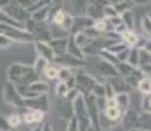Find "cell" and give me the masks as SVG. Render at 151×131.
<instances>
[{"label":"cell","mask_w":151,"mask_h":131,"mask_svg":"<svg viewBox=\"0 0 151 131\" xmlns=\"http://www.w3.org/2000/svg\"><path fill=\"white\" fill-rule=\"evenodd\" d=\"M7 76L14 85H30L38 80V74L34 71L33 66L21 64V63H11L7 69Z\"/></svg>","instance_id":"1"},{"label":"cell","mask_w":151,"mask_h":131,"mask_svg":"<svg viewBox=\"0 0 151 131\" xmlns=\"http://www.w3.org/2000/svg\"><path fill=\"white\" fill-rule=\"evenodd\" d=\"M3 100L5 104L11 105L13 107H20V109H27L25 107V98L19 93V89L13 83L7 80L3 87Z\"/></svg>","instance_id":"2"},{"label":"cell","mask_w":151,"mask_h":131,"mask_svg":"<svg viewBox=\"0 0 151 131\" xmlns=\"http://www.w3.org/2000/svg\"><path fill=\"white\" fill-rule=\"evenodd\" d=\"M75 79H76V85H75V88H76L78 91L80 92V94H83V96L91 93L93 85L97 83L95 77H92L91 75L86 74V72L80 71V69H78L76 71V74H75Z\"/></svg>","instance_id":"3"},{"label":"cell","mask_w":151,"mask_h":131,"mask_svg":"<svg viewBox=\"0 0 151 131\" xmlns=\"http://www.w3.org/2000/svg\"><path fill=\"white\" fill-rule=\"evenodd\" d=\"M86 100V106H87V113H88L89 118L92 119V125L95 126V129H100L99 127V122H100V112H99V104H97V98L95 97L92 93L84 96Z\"/></svg>","instance_id":"4"},{"label":"cell","mask_w":151,"mask_h":131,"mask_svg":"<svg viewBox=\"0 0 151 131\" xmlns=\"http://www.w3.org/2000/svg\"><path fill=\"white\" fill-rule=\"evenodd\" d=\"M54 63L60 64V67H67V68H71V69H78L86 66V60L84 59L76 58L74 55L68 54V52H65L62 55H57Z\"/></svg>","instance_id":"5"},{"label":"cell","mask_w":151,"mask_h":131,"mask_svg":"<svg viewBox=\"0 0 151 131\" xmlns=\"http://www.w3.org/2000/svg\"><path fill=\"white\" fill-rule=\"evenodd\" d=\"M25 107L40 110V112H43L46 114L50 110V100H49L47 94L37 96L34 98H28V100H25Z\"/></svg>","instance_id":"6"},{"label":"cell","mask_w":151,"mask_h":131,"mask_svg":"<svg viewBox=\"0 0 151 131\" xmlns=\"http://www.w3.org/2000/svg\"><path fill=\"white\" fill-rule=\"evenodd\" d=\"M34 46H36V51H37V54H38V57L46 59L49 63H54L55 58H57V54H55L53 47L50 46V43L43 42V41H36Z\"/></svg>","instance_id":"7"},{"label":"cell","mask_w":151,"mask_h":131,"mask_svg":"<svg viewBox=\"0 0 151 131\" xmlns=\"http://www.w3.org/2000/svg\"><path fill=\"white\" fill-rule=\"evenodd\" d=\"M93 24H95V20H92L91 17H88L87 14L84 16H76L75 17V24H74V29L72 31L78 33V31H83V30H87L89 28H93Z\"/></svg>","instance_id":"8"},{"label":"cell","mask_w":151,"mask_h":131,"mask_svg":"<svg viewBox=\"0 0 151 131\" xmlns=\"http://www.w3.org/2000/svg\"><path fill=\"white\" fill-rule=\"evenodd\" d=\"M43 118H45V113L40 112V110H34V109H27V112L22 115L25 123L28 125H34V123H42Z\"/></svg>","instance_id":"9"},{"label":"cell","mask_w":151,"mask_h":131,"mask_svg":"<svg viewBox=\"0 0 151 131\" xmlns=\"http://www.w3.org/2000/svg\"><path fill=\"white\" fill-rule=\"evenodd\" d=\"M50 46L53 47L57 55H62L67 52V46H68V38L66 37H60V38H53L50 41Z\"/></svg>","instance_id":"10"},{"label":"cell","mask_w":151,"mask_h":131,"mask_svg":"<svg viewBox=\"0 0 151 131\" xmlns=\"http://www.w3.org/2000/svg\"><path fill=\"white\" fill-rule=\"evenodd\" d=\"M99 71H100V74L103 75L104 77H108V79H112V77H116L118 74L117 68L116 67L117 66H113L112 63H108L105 62V60H101L100 63H99Z\"/></svg>","instance_id":"11"},{"label":"cell","mask_w":151,"mask_h":131,"mask_svg":"<svg viewBox=\"0 0 151 131\" xmlns=\"http://www.w3.org/2000/svg\"><path fill=\"white\" fill-rule=\"evenodd\" d=\"M72 109H74V115L75 117H82V115H84V114H88V113H87L86 100H84L83 94H80L79 97L72 102Z\"/></svg>","instance_id":"12"},{"label":"cell","mask_w":151,"mask_h":131,"mask_svg":"<svg viewBox=\"0 0 151 131\" xmlns=\"http://www.w3.org/2000/svg\"><path fill=\"white\" fill-rule=\"evenodd\" d=\"M122 123H124V126L126 127L127 130H134L135 126H137V123H138L137 114H135L133 110H127V112L124 114Z\"/></svg>","instance_id":"13"},{"label":"cell","mask_w":151,"mask_h":131,"mask_svg":"<svg viewBox=\"0 0 151 131\" xmlns=\"http://www.w3.org/2000/svg\"><path fill=\"white\" fill-rule=\"evenodd\" d=\"M67 52L76 58H80V59H84V54H83V49H80L79 46L76 45L74 38V34L68 37V46H67Z\"/></svg>","instance_id":"14"},{"label":"cell","mask_w":151,"mask_h":131,"mask_svg":"<svg viewBox=\"0 0 151 131\" xmlns=\"http://www.w3.org/2000/svg\"><path fill=\"white\" fill-rule=\"evenodd\" d=\"M49 17H50V5L42 7L41 9L32 13V20H34L36 22H45Z\"/></svg>","instance_id":"15"},{"label":"cell","mask_w":151,"mask_h":131,"mask_svg":"<svg viewBox=\"0 0 151 131\" xmlns=\"http://www.w3.org/2000/svg\"><path fill=\"white\" fill-rule=\"evenodd\" d=\"M0 24H7L11 26H14V28H19V29H24L22 26V22H19L17 20H14L13 17H11L5 11L0 9Z\"/></svg>","instance_id":"16"},{"label":"cell","mask_w":151,"mask_h":131,"mask_svg":"<svg viewBox=\"0 0 151 131\" xmlns=\"http://www.w3.org/2000/svg\"><path fill=\"white\" fill-rule=\"evenodd\" d=\"M109 83L112 84V87L114 88V91H116L117 94H118V93H125L124 91H126V89L129 88V84L126 83V80H124V79H121L118 76L112 77Z\"/></svg>","instance_id":"17"},{"label":"cell","mask_w":151,"mask_h":131,"mask_svg":"<svg viewBox=\"0 0 151 131\" xmlns=\"http://www.w3.org/2000/svg\"><path fill=\"white\" fill-rule=\"evenodd\" d=\"M29 88L33 92H36L37 94H47L50 87H49V84H46L45 81L37 80V81H34V83H32L30 85H29Z\"/></svg>","instance_id":"18"},{"label":"cell","mask_w":151,"mask_h":131,"mask_svg":"<svg viewBox=\"0 0 151 131\" xmlns=\"http://www.w3.org/2000/svg\"><path fill=\"white\" fill-rule=\"evenodd\" d=\"M74 38H75V42L76 45L79 46L80 49H84L89 42H91V37L86 33V31H78V33L74 34Z\"/></svg>","instance_id":"19"},{"label":"cell","mask_w":151,"mask_h":131,"mask_svg":"<svg viewBox=\"0 0 151 131\" xmlns=\"http://www.w3.org/2000/svg\"><path fill=\"white\" fill-rule=\"evenodd\" d=\"M72 5H74L75 13L78 16H83V12H87V8H88L91 0H71Z\"/></svg>","instance_id":"20"},{"label":"cell","mask_w":151,"mask_h":131,"mask_svg":"<svg viewBox=\"0 0 151 131\" xmlns=\"http://www.w3.org/2000/svg\"><path fill=\"white\" fill-rule=\"evenodd\" d=\"M105 117L112 122H116L121 117V109L118 106H106L105 107Z\"/></svg>","instance_id":"21"},{"label":"cell","mask_w":151,"mask_h":131,"mask_svg":"<svg viewBox=\"0 0 151 131\" xmlns=\"http://www.w3.org/2000/svg\"><path fill=\"white\" fill-rule=\"evenodd\" d=\"M74 24H75V17L72 16L71 13H66L65 19H63L62 24H60L59 26L62 28V30L65 31H72V29H74Z\"/></svg>","instance_id":"22"},{"label":"cell","mask_w":151,"mask_h":131,"mask_svg":"<svg viewBox=\"0 0 151 131\" xmlns=\"http://www.w3.org/2000/svg\"><path fill=\"white\" fill-rule=\"evenodd\" d=\"M78 123H79V131H88L93 125H92V119L89 118L88 114H84L82 117H76Z\"/></svg>","instance_id":"23"},{"label":"cell","mask_w":151,"mask_h":131,"mask_svg":"<svg viewBox=\"0 0 151 131\" xmlns=\"http://www.w3.org/2000/svg\"><path fill=\"white\" fill-rule=\"evenodd\" d=\"M74 76H75V74L71 68H67V67H59V74H58V80L59 81L67 83L70 79H72Z\"/></svg>","instance_id":"24"},{"label":"cell","mask_w":151,"mask_h":131,"mask_svg":"<svg viewBox=\"0 0 151 131\" xmlns=\"http://www.w3.org/2000/svg\"><path fill=\"white\" fill-rule=\"evenodd\" d=\"M132 5H133V1H130V0H120V1H117L113 7L117 11L118 14H122L125 12H127V11L132 8Z\"/></svg>","instance_id":"25"},{"label":"cell","mask_w":151,"mask_h":131,"mask_svg":"<svg viewBox=\"0 0 151 131\" xmlns=\"http://www.w3.org/2000/svg\"><path fill=\"white\" fill-rule=\"evenodd\" d=\"M58 74H59V67L55 66L54 63H50V64L46 67L45 72H43V75L47 79H50V80H57Z\"/></svg>","instance_id":"26"},{"label":"cell","mask_w":151,"mask_h":131,"mask_svg":"<svg viewBox=\"0 0 151 131\" xmlns=\"http://www.w3.org/2000/svg\"><path fill=\"white\" fill-rule=\"evenodd\" d=\"M50 63L47 62L46 59H43V58H41V57H38L36 59V62H34V64H33V68H34V71L38 74V76L41 74H43L45 72V69H46V67H47Z\"/></svg>","instance_id":"27"},{"label":"cell","mask_w":151,"mask_h":131,"mask_svg":"<svg viewBox=\"0 0 151 131\" xmlns=\"http://www.w3.org/2000/svg\"><path fill=\"white\" fill-rule=\"evenodd\" d=\"M16 87H17V89H19V93L25 100H28V98H34V97H37V96H41V94H37L36 92L32 91V89L29 88V85H16Z\"/></svg>","instance_id":"28"},{"label":"cell","mask_w":151,"mask_h":131,"mask_svg":"<svg viewBox=\"0 0 151 131\" xmlns=\"http://www.w3.org/2000/svg\"><path fill=\"white\" fill-rule=\"evenodd\" d=\"M121 36H122V39L125 41V43H126V45H129V46H134L135 43H137V41H138L137 36H135V34L133 33L130 29L125 30Z\"/></svg>","instance_id":"29"},{"label":"cell","mask_w":151,"mask_h":131,"mask_svg":"<svg viewBox=\"0 0 151 131\" xmlns=\"http://www.w3.org/2000/svg\"><path fill=\"white\" fill-rule=\"evenodd\" d=\"M70 91H71V89H70L67 84L63 83V81H59V83L57 84V87H55V94L60 98H65Z\"/></svg>","instance_id":"30"},{"label":"cell","mask_w":151,"mask_h":131,"mask_svg":"<svg viewBox=\"0 0 151 131\" xmlns=\"http://www.w3.org/2000/svg\"><path fill=\"white\" fill-rule=\"evenodd\" d=\"M91 93L96 98H105V84L99 83L97 81V83L93 85V88H92Z\"/></svg>","instance_id":"31"},{"label":"cell","mask_w":151,"mask_h":131,"mask_svg":"<svg viewBox=\"0 0 151 131\" xmlns=\"http://www.w3.org/2000/svg\"><path fill=\"white\" fill-rule=\"evenodd\" d=\"M129 96L126 94V93H118L117 96H116V104H117V106L120 107V109H126L127 106H129Z\"/></svg>","instance_id":"32"},{"label":"cell","mask_w":151,"mask_h":131,"mask_svg":"<svg viewBox=\"0 0 151 131\" xmlns=\"http://www.w3.org/2000/svg\"><path fill=\"white\" fill-rule=\"evenodd\" d=\"M8 123H9L11 129H16V127H19L20 125L22 123V117L20 114H17V113H12V114L8 115Z\"/></svg>","instance_id":"33"},{"label":"cell","mask_w":151,"mask_h":131,"mask_svg":"<svg viewBox=\"0 0 151 131\" xmlns=\"http://www.w3.org/2000/svg\"><path fill=\"white\" fill-rule=\"evenodd\" d=\"M138 89L143 94H150L151 93V80L150 79H142L138 84Z\"/></svg>","instance_id":"34"},{"label":"cell","mask_w":151,"mask_h":131,"mask_svg":"<svg viewBox=\"0 0 151 131\" xmlns=\"http://www.w3.org/2000/svg\"><path fill=\"white\" fill-rule=\"evenodd\" d=\"M13 43H14V41L11 37H8L7 34L0 31V49H9Z\"/></svg>","instance_id":"35"},{"label":"cell","mask_w":151,"mask_h":131,"mask_svg":"<svg viewBox=\"0 0 151 131\" xmlns=\"http://www.w3.org/2000/svg\"><path fill=\"white\" fill-rule=\"evenodd\" d=\"M66 11H63L62 8H59V9L55 12L53 16H51V19H53V24L55 25H60L62 24V21H63V19H65V16H66Z\"/></svg>","instance_id":"36"},{"label":"cell","mask_w":151,"mask_h":131,"mask_svg":"<svg viewBox=\"0 0 151 131\" xmlns=\"http://www.w3.org/2000/svg\"><path fill=\"white\" fill-rule=\"evenodd\" d=\"M127 63L132 66H137L139 63V51L135 50V49H133V50H130V54H129V58H127Z\"/></svg>","instance_id":"37"},{"label":"cell","mask_w":151,"mask_h":131,"mask_svg":"<svg viewBox=\"0 0 151 131\" xmlns=\"http://www.w3.org/2000/svg\"><path fill=\"white\" fill-rule=\"evenodd\" d=\"M120 16V14L117 13V11L114 9V7L113 5H106L105 8H104V19L109 20V19H113V17H117Z\"/></svg>","instance_id":"38"},{"label":"cell","mask_w":151,"mask_h":131,"mask_svg":"<svg viewBox=\"0 0 151 131\" xmlns=\"http://www.w3.org/2000/svg\"><path fill=\"white\" fill-rule=\"evenodd\" d=\"M106 50L110 51L112 54H114L116 57H117V55L120 54V52H122V51L126 50V46H125L124 43H117V42H116L114 45H112L109 49H106Z\"/></svg>","instance_id":"39"},{"label":"cell","mask_w":151,"mask_h":131,"mask_svg":"<svg viewBox=\"0 0 151 131\" xmlns=\"http://www.w3.org/2000/svg\"><path fill=\"white\" fill-rule=\"evenodd\" d=\"M121 17H122V21H124V24L127 26L129 29H132L133 28V14L127 11V12H125L121 14Z\"/></svg>","instance_id":"40"},{"label":"cell","mask_w":151,"mask_h":131,"mask_svg":"<svg viewBox=\"0 0 151 131\" xmlns=\"http://www.w3.org/2000/svg\"><path fill=\"white\" fill-rule=\"evenodd\" d=\"M66 131H79V123H78V118L74 117L72 119L68 121V125H67V129Z\"/></svg>","instance_id":"41"},{"label":"cell","mask_w":151,"mask_h":131,"mask_svg":"<svg viewBox=\"0 0 151 131\" xmlns=\"http://www.w3.org/2000/svg\"><path fill=\"white\" fill-rule=\"evenodd\" d=\"M11 130V126L8 123V118L4 115H0V131H8Z\"/></svg>","instance_id":"42"},{"label":"cell","mask_w":151,"mask_h":131,"mask_svg":"<svg viewBox=\"0 0 151 131\" xmlns=\"http://www.w3.org/2000/svg\"><path fill=\"white\" fill-rule=\"evenodd\" d=\"M142 25H143V30L146 31V33L151 34V20L149 17H145V19L142 20Z\"/></svg>","instance_id":"43"},{"label":"cell","mask_w":151,"mask_h":131,"mask_svg":"<svg viewBox=\"0 0 151 131\" xmlns=\"http://www.w3.org/2000/svg\"><path fill=\"white\" fill-rule=\"evenodd\" d=\"M8 5H11L9 0H0V9H3V8H7Z\"/></svg>","instance_id":"44"},{"label":"cell","mask_w":151,"mask_h":131,"mask_svg":"<svg viewBox=\"0 0 151 131\" xmlns=\"http://www.w3.org/2000/svg\"><path fill=\"white\" fill-rule=\"evenodd\" d=\"M42 131H54V129H53V126H50L49 123H43Z\"/></svg>","instance_id":"45"},{"label":"cell","mask_w":151,"mask_h":131,"mask_svg":"<svg viewBox=\"0 0 151 131\" xmlns=\"http://www.w3.org/2000/svg\"><path fill=\"white\" fill-rule=\"evenodd\" d=\"M42 129H43V122L42 123H38L33 130H30V131H42Z\"/></svg>","instance_id":"46"},{"label":"cell","mask_w":151,"mask_h":131,"mask_svg":"<svg viewBox=\"0 0 151 131\" xmlns=\"http://www.w3.org/2000/svg\"><path fill=\"white\" fill-rule=\"evenodd\" d=\"M133 3H135V4H145V3H147L149 0H132Z\"/></svg>","instance_id":"47"},{"label":"cell","mask_w":151,"mask_h":131,"mask_svg":"<svg viewBox=\"0 0 151 131\" xmlns=\"http://www.w3.org/2000/svg\"><path fill=\"white\" fill-rule=\"evenodd\" d=\"M145 47H146V51H149V52H151V39L149 41V42L146 43V46H145Z\"/></svg>","instance_id":"48"},{"label":"cell","mask_w":151,"mask_h":131,"mask_svg":"<svg viewBox=\"0 0 151 131\" xmlns=\"http://www.w3.org/2000/svg\"><path fill=\"white\" fill-rule=\"evenodd\" d=\"M63 0H53V3H51V5H57V7H59V4L62 3Z\"/></svg>","instance_id":"49"},{"label":"cell","mask_w":151,"mask_h":131,"mask_svg":"<svg viewBox=\"0 0 151 131\" xmlns=\"http://www.w3.org/2000/svg\"><path fill=\"white\" fill-rule=\"evenodd\" d=\"M147 105H149V109H151V97L147 100Z\"/></svg>","instance_id":"50"},{"label":"cell","mask_w":151,"mask_h":131,"mask_svg":"<svg viewBox=\"0 0 151 131\" xmlns=\"http://www.w3.org/2000/svg\"><path fill=\"white\" fill-rule=\"evenodd\" d=\"M8 131H14V130H13V129H11V130H8Z\"/></svg>","instance_id":"51"}]
</instances>
